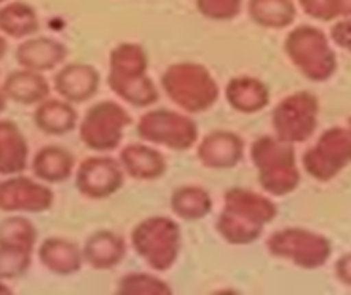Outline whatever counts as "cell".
Here are the masks:
<instances>
[{
    "instance_id": "1",
    "label": "cell",
    "mask_w": 351,
    "mask_h": 295,
    "mask_svg": "<svg viewBox=\"0 0 351 295\" xmlns=\"http://www.w3.org/2000/svg\"><path fill=\"white\" fill-rule=\"evenodd\" d=\"M279 214L277 204L260 192L233 187L223 194V209L216 219V231L228 244L246 246L260 240L263 227Z\"/></svg>"
},
{
    "instance_id": "2",
    "label": "cell",
    "mask_w": 351,
    "mask_h": 295,
    "mask_svg": "<svg viewBox=\"0 0 351 295\" xmlns=\"http://www.w3.org/2000/svg\"><path fill=\"white\" fill-rule=\"evenodd\" d=\"M250 160L258 172V183L271 196H289L298 189L302 174L296 149L277 136H260L250 147Z\"/></svg>"
},
{
    "instance_id": "3",
    "label": "cell",
    "mask_w": 351,
    "mask_h": 295,
    "mask_svg": "<svg viewBox=\"0 0 351 295\" xmlns=\"http://www.w3.org/2000/svg\"><path fill=\"white\" fill-rule=\"evenodd\" d=\"M160 88L176 107L189 114L204 113L219 99L216 79L204 65L195 61L170 65L160 77Z\"/></svg>"
},
{
    "instance_id": "4",
    "label": "cell",
    "mask_w": 351,
    "mask_h": 295,
    "mask_svg": "<svg viewBox=\"0 0 351 295\" xmlns=\"http://www.w3.org/2000/svg\"><path fill=\"white\" fill-rule=\"evenodd\" d=\"M282 50L292 65L311 82L332 79L338 67V57L328 42V36L317 27L300 25L292 29L282 42Z\"/></svg>"
},
{
    "instance_id": "5",
    "label": "cell",
    "mask_w": 351,
    "mask_h": 295,
    "mask_svg": "<svg viewBox=\"0 0 351 295\" xmlns=\"http://www.w3.org/2000/svg\"><path fill=\"white\" fill-rule=\"evenodd\" d=\"M134 252L157 272H167L176 265L182 250V231L172 217H145L134 227L130 236Z\"/></svg>"
},
{
    "instance_id": "6",
    "label": "cell",
    "mask_w": 351,
    "mask_h": 295,
    "mask_svg": "<svg viewBox=\"0 0 351 295\" xmlns=\"http://www.w3.org/2000/svg\"><path fill=\"white\" fill-rule=\"evenodd\" d=\"M273 257L290 261L300 269H321L332 255V244L326 236L302 227H287L275 231L265 244Z\"/></svg>"
},
{
    "instance_id": "7",
    "label": "cell",
    "mask_w": 351,
    "mask_h": 295,
    "mask_svg": "<svg viewBox=\"0 0 351 295\" xmlns=\"http://www.w3.org/2000/svg\"><path fill=\"white\" fill-rule=\"evenodd\" d=\"M132 124L130 113L114 101H99L84 113L79 124L80 141L94 153H111L121 145L124 130Z\"/></svg>"
},
{
    "instance_id": "8",
    "label": "cell",
    "mask_w": 351,
    "mask_h": 295,
    "mask_svg": "<svg viewBox=\"0 0 351 295\" xmlns=\"http://www.w3.org/2000/svg\"><path fill=\"white\" fill-rule=\"evenodd\" d=\"M351 166V131L342 126L325 130L302 157V168L315 181L328 183Z\"/></svg>"
},
{
    "instance_id": "9",
    "label": "cell",
    "mask_w": 351,
    "mask_h": 295,
    "mask_svg": "<svg viewBox=\"0 0 351 295\" xmlns=\"http://www.w3.org/2000/svg\"><path fill=\"white\" fill-rule=\"evenodd\" d=\"M136 131L145 143L170 151H189L199 139V128L191 116L172 109H151L141 116Z\"/></svg>"
},
{
    "instance_id": "10",
    "label": "cell",
    "mask_w": 351,
    "mask_h": 295,
    "mask_svg": "<svg viewBox=\"0 0 351 295\" xmlns=\"http://www.w3.org/2000/svg\"><path fill=\"white\" fill-rule=\"evenodd\" d=\"M319 122V99L311 92H294L273 109L271 124L275 136L287 143H306L313 138Z\"/></svg>"
},
{
    "instance_id": "11",
    "label": "cell",
    "mask_w": 351,
    "mask_h": 295,
    "mask_svg": "<svg viewBox=\"0 0 351 295\" xmlns=\"http://www.w3.org/2000/svg\"><path fill=\"white\" fill-rule=\"evenodd\" d=\"M53 200L52 189L33 177L18 174L0 181V211L4 214H43L52 208Z\"/></svg>"
},
{
    "instance_id": "12",
    "label": "cell",
    "mask_w": 351,
    "mask_h": 295,
    "mask_svg": "<svg viewBox=\"0 0 351 295\" xmlns=\"http://www.w3.org/2000/svg\"><path fill=\"white\" fill-rule=\"evenodd\" d=\"M75 183L77 191L82 196L90 200H106L121 191L124 183V170L121 162L106 155L88 157L79 164Z\"/></svg>"
},
{
    "instance_id": "13",
    "label": "cell",
    "mask_w": 351,
    "mask_h": 295,
    "mask_svg": "<svg viewBox=\"0 0 351 295\" xmlns=\"http://www.w3.org/2000/svg\"><path fill=\"white\" fill-rule=\"evenodd\" d=\"M53 90L69 103H84L99 90V73L90 63H63L53 77Z\"/></svg>"
},
{
    "instance_id": "14",
    "label": "cell",
    "mask_w": 351,
    "mask_h": 295,
    "mask_svg": "<svg viewBox=\"0 0 351 295\" xmlns=\"http://www.w3.org/2000/svg\"><path fill=\"white\" fill-rule=\"evenodd\" d=\"M245 141L235 131L216 130L201 139L197 157L204 168L210 170H231L243 160Z\"/></svg>"
},
{
    "instance_id": "15",
    "label": "cell",
    "mask_w": 351,
    "mask_h": 295,
    "mask_svg": "<svg viewBox=\"0 0 351 295\" xmlns=\"http://www.w3.org/2000/svg\"><path fill=\"white\" fill-rule=\"evenodd\" d=\"M69 55L67 46L50 36H31L16 48V61L21 69L48 73L65 63Z\"/></svg>"
},
{
    "instance_id": "16",
    "label": "cell",
    "mask_w": 351,
    "mask_h": 295,
    "mask_svg": "<svg viewBox=\"0 0 351 295\" xmlns=\"http://www.w3.org/2000/svg\"><path fill=\"white\" fill-rule=\"evenodd\" d=\"M38 261L56 277H71L82 269V248L62 236H50L38 246Z\"/></svg>"
},
{
    "instance_id": "17",
    "label": "cell",
    "mask_w": 351,
    "mask_h": 295,
    "mask_svg": "<svg viewBox=\"0 0 351 295\" xmlns=\"http://www.w3.org/2000/svg\"><path fill=\"white\" fill-rule=\"evenodd\" d=\"M126 255V242L121 235L109 229H101L88 236L82 257L84 263L96 270L114 269Z\"/></svg>"
},
{
    "instance_id": "18",
    "label": "cell",
    "mask_w": 351,
    "mask_h": 295,
    "mask_svg": "<svg viewBox=\"0 0 351 295\" xmlns=\"http://www.w3.org/2000/svg\"><path fill=\"white\" fill-rule=\"evenodd\" d=\"M121 166L132 179L155 181L167 174V158L145 143H132L121 151Z\"/></svg>"
},
{
    "instance_id": "19",
    "label": "cell",
    "mask_w": 351,
    "mask_h": 295,
    "mask_svg": "<svg viewBox=\"0 0 351 295\" xmlns=\"http://www.w3.org/2000/svg\"><path fill=\"white\" fill-rule=\"evenodd\" d=\"M228 103L243 114H256L269 105V88L256 77H235L226 84Z\"/></svg>"
},
{
    "instance_id": "20",
    "label": "cell",
    "mask_w": 351,
    "mask_h": 295,
    "mask_svg": "<svg viewBox=\"0 0 351 295\" xmlns=\"http://www.w3.org/2000/svg\"><path fill=\"white\" fill-rule=\"evenodd\" d=\"M33 122L46 136H67L79 126V113L73 103L65 99H44L35 105Z\"/></svg>"
},
{
    "instance_id": "21",
    "label": "cell",
    "mask_w": 351,
    "mask_h": 295,
    "mask_svg": "<svg viewBox=\"0 0 351 295\" xmlns=\"http://www.w3.org/2000/svg\"><path fill=\"white\" fill-rule=\"evenodd\" d=\"M2 90L8 101L33 107L50 97V82L44 79L43 73L29 69L12 70L2 82Z\"/></svg>"
},
{
    "instance_id": "22",
    "label": "cell",
    "mask_w": 351,
    "mask_h": 295,
    "mask_svg": "<svg viewBox=\"0 0 351 295\" xmlns=\"http://www.w3.org/2000/svg\"><path fill=\"white\" fill-rule=\"evenodd\" d=\"M29 164V143L14 120L0 118V175H18Z\"/></svg>"
},
{
    "instance_id": "23",
    "label": "cell",
    "mask_w": 351,
    "mask_h": 295,
    "mask_svg": "<svg viewBox=\"0 0 351 295\" xmlns=\"http://www.w3.org/2000/svg\"><path fill=\"white\" fill-rule=\"evenodd\" d=\"M31 170L38 181L46 185H58L67 181L75 170V157L73 153L60 145H46L38 149L31 162Z\"/></svg>"
},
{
    "instance_id": "24",
    "label": "cell",
    "mask_w": 351,
    "mask_h": 295,
    "mask_svg": "<svg viewBox=\"0 0 351 295\" xmlns=\"http://www.w3.org/2000/svg\"><path fill=\"white\" fill-rule=\"evenodd\" d=\"M40 29L36 10L23 0H14L0 6V33L10 38H31Z\"/></svg>"
},
{
    "instance_id": "25",
    "label": "cell",
    "mask_w": 351,
    "mask_h": 295,
    "mask_svg": "<svg viewBox=\"0 0 351 295\" xmlns=\"http://www.w3.org/2000/svg\"><path fill=\"white\" fill-rule=\"evenodd\" d=\"M107 84L114 92V96H119L123 101H126L132 107L138 109H147L151 105H155L160 97L157 84L147 77H111L107 75Z\"/></svg>"
},
{
    "instance_id": "26",
    "label": "cell",
    "mask_w": 351,
    "mask_h": 295,
    "mask_svg": "<svg viewBox=\"0 0 351 295\" xmlns=\"http://www.w3.org/2000/svg\"><path fill=\"white\" fill-rule=\"evenodd\" d=\"M214 208L210 192L197 185H184L170 196V209L185 221H201Z\"/></svg>"
},
{
    "instance_id": "27",
    "label": "cell",
    "mask_w": 351,
    "mask_h": 295,
    "mask_svg": "<svg viewBox=\"0 0 351 295\" xmlns=\"http://www.w3.org/2000/svg\"><path fill=\"white\" fill-rule=\"evenodd\" d=\"M248 16L265 29H287L296 19L294 0H248Z\"/></svg>"
},
{
    "instance_id": "28",
    "label": "cell",
    "mask_w": 351,
    "mask_h": 295,
    "mask_svg": "<svg viewBox=\"0 0 351 295\" xmlns=\"http://www.w3.org/2000/svg\"><path fill=\"white\" fill-rule=\"evenodd\" d=\"M149 57L145 48L136 42H123L109 53V75L111 77H140L147 75Z\"/></svg>"
},
{
    "instance_id": "29",
    "label": "cell",
    "mask_w": 351,
    "mask_h": 295,
    "mask_svg": "<svg viewBox=\"0 0 351 295\" xmlns=\"http://www.w3.org/2000/svg\"><path fill=\"white\" fill-rule=\"evenodd\" d=\"M36 227L23 216H8L0 221V246L33 252L36 246Z\"/></svg>"
},
{
    "instance_id": "30",
    "label": "cell",
    "mask_w": 351,
    "mask_h": 295,
    "mask_svg": "<svg viewBox=\"0 0 351 295\" xmlns=\"http://www.w3.org/2000/svg\"><path fill=\"white\" fill-rule=\"evenodd\" d=\"M119 295H170L172 287L162 278L145 274V272H130L124 274L117 284Z\"/></svg>"
},
{
    "instance_id": "31",
    "label": "cell",
    "mask_w": 351,
    "mask_h": 295,
    "mask_svg": "<svg viewBox=\"0 0 351 295\" xmlns=\"http://www.w3.org/2000/svg\"><path fill=\"white\" fill-rule=\"evenodd\" d=\"M298 6L306 16L319 21L351 18V0H298Z\"/></svg>"
},
{
    "instance_id": "32",
    "label": "cell",
    "mask_w": 351,
    "mask_h": 295,
    "mask_svg": "<svg viewBox=\"0 0 351 295\" xmlns=\"http://www.w3.org/2000/svg\"><path fill=\"white\" fill-rule=\"evenodd\" d=\"M33 252L0 246V280H18L31 269Z\"/></svg>"
},
{
    "instance_id": "33",
    "label": "cell",
    "mask_w": 351,
    "mask_h": 295,
    "mask_svg": "<svg viewBox=\"0 0 351 295\" xmlns=\"http://www.w3.org/2000/svg\"><path fill=\"white\" fill-rule=\"evenodd\" d=\"M197 10L210 21H231L243 8V0H197Z\"/></svg>"
},
{
    "instance_id": "34",
    "label": "cell",
    "mask_w": 351,
    "mask_h": 295,
    "mask_svg": "<svg viewBox=\"0 0 351 295\" xmlns=\"http://www.w3.org/2000/svg\"><path fill=\"white\" fill-rule=\"evenodd\" d=\"M330 40L351 53V18H343L338 23H334L330 29Z\"/></svg>"
},
{
    "instance_id": "35",
    "label": "cell",
    "mask_w": 351,
    "mask_h": 295,
    "mask_svg": "<svg viewBox=\"0 0 351 295\" xmlns=\"http://www.w3.org/2000/svg\"><path fill=\"white\" fill-rule=\"evenodd\" d=\"M334 272H336V277H338V280L342 284L351 287V253H346V255H342L340 259L336 261Z\"/></svg>"
},
{
    "instance_id": "36",
    "label": "cell",
    "mask_w": 351,
    "mask_h": 295,
    "mask_svg": "<svg viewBox=\"0 0 351 295\" xmlns=\"http://www.w3.org/2000/svg\"><path fill=\"white\" fill-rule=\"evenodd\" d=\"M6 52H8V42H6V36L0 33V60L6 55Z\"/></svg>"
},
{
    "instance_id": "37",
    "label": "cell",
    "mask_w": 351,
    "mask_h": 295,
    "mask_svg": "<svg viewBox=\"0 0 351 295\" xmlns=\"http://www.w3.org/2000/svg\"><path fill=\"white\" fill-rule=\"evenodd\" d=\"M6 103H8V97L4 94V90L0 86V114L4 113V109H6Z\"/></svg>"
},
{
    "instance_id": "38",
    "label": "cell",
    "mask_w": 351,
    "mask_h": 295,
    "mask_svg": "<svg viewBox=\"0 0 351 295\" xmlns=\"http://www.w3.org/2000/svg\"><path fill=\"white\" fill-rule=\"evenodd\" d=\"M12 294V290H10V286L4 282V280H0V295H10Z\"/></svg>"
},
{
    "instance_id": "39",
    "label": "cell",
    "mask_w": 351,
    "mask_h": 295,
    "mask_svg": "<svg viewBox=\"0 0 351 295\" xmlns=\"http://www.w3.org/2000/svg\"><path fill=\"white\" fill-rule=\"evenodd\" d=\"M348 130L351 131V116H350V120H348Z\"/></svg>"
},
{
    "instance_id": "40",
    "label": "cell",
    "mask_w": 351,
    "mask_h": 295,
    "mask_svg": "<svg viewBox=\"0 0 351 295\" xmlns=\"http://www.w3.org/2000/svg\"><path fill=\"white\" fill-rule=\"evenodd\" d=\"M6 2H8V0H0V6H2V4H6Z\"/></svg>"
}]
</instances>
